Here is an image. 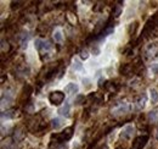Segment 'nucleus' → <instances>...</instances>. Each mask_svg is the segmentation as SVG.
Masks as SVG:
<instances>
[{"mask_svg": "<svg viewBox=\"0 0 158 149\" xmlns=\"http://www.w3.org/2000/svg\"><path fill=\"white\" fill-rule=\"evenodd\" d=\"M72 136H73V127H67V129H65L62 132L52 135L51 138L55 140L56 143H65V142L70 141V140L72 138Z\"/></svg>", "mask_w": 158, "mask_h": 149, "instance_id": "f257e3e1", "label": "nucleus"}, {"mask_svg": "<svg viewBox=\"0 0 158 149\" xmlns=\"http://www.w3.org/2000/svg\"><path fill=\"white\" fill-rule=\"evenodd\" d=\"M49 102L52 105H55V106L61 105L65 102V93L62 91H52V92H50V94H49Z\"/></svg>", "mask_w": 158, "mask_h": 149, "instance_id": "f03ea898", "label": "nucleus"}, {"mask_svg": "<svg viewBox=\"0 0 158 149\" xmlns=\"http://www.w3.org/2000/svg\"><path fill=\"white\" fill-rule=\"evenodd\" d=\"M149 142V136H139L136 137L134 141H133V144H131V149H144L145 146Z\"/></svg>", "mask_w": 158, "mask_h": 149, "instance_id": "7ed1b4c3", "label": "nucleus"}, {"mask_svg": "<svg viewBox=\"0 0 158 149\" xmlns=\"http://www.w3.org/2000/svg\"><path fill=\"white\" fill-rule=\"evenodd\" d=\"M134 133H135V127L133 125H127L120 132V138L122 140H130Z\"/></svg>", "mask_w": 158, "mask_h": 149, "instance_id": "20e7f679", "label": "nucleus"}, {"mask_svg": "<svg viewBox=\"0 0 158 149\" xmlns=\"http://www.w3.org/2000/svg\"><path fill=\"white\" fill-rule=\"evenodd\" d=\"M128 110H129V106H128V104H127V103H124V104H120L119 106L114 108V109L112 110V114H113L114 116H120V115L127 114V113H128Z\"/></svg>", "mask_w": 158, "mask_h": 149, "instance_id": "39448f33", "label": "nucleus"}, {"mask_svg": "<svg viewBox=\"0 0 158 149\" xmlns=\"http://www.w3.org/2000/svg\"><path fill=\"white\" fill-rule=\"evenodd\" d=\"M131 72H134V66L131 64H123V65H120V67H119V73L120 75L128 76Z\"/></svg>", "mask_w": 158, "mask_h": 149, "instance_id": "423d86ee", "label": "nucleus"}, {"mask_svg": "<svg viewBox=\"0 0 158 149\" xmlns=\"http://www.w3.org/2000/svg\"><path fill=\"white\" fill-rule=\"evenodd\" d=\"M79 91V87L77 83H73V82H71V83H68L66 87H65V92L67 93V94H74V93H78Z\"/></svg>", "mask_w": 158, "mask_h": 149, "instance_id": "0eeeda50", "label": "nucleus"}, {"mask_svg": "<svg viewBox=\"0 0 158 149\" xmlns=\"http://www.w3.org/2000/svg\"><path fill=\"white\" fill-rule=\"evenodd\" d=\"M63 125H65V121H63L61 117H55V119L51 120V127H52L54 130H59V129H61Z\"/></svg>", "mask_w": 158, "mask_h": 149, "instance_id": "6e6552de", "label": "nucleus"}, {"mask_svg": "<svg viewBox=\"0 0 158 149\" xmlns=\"http://www.w3.org/2000/svg\"><path fill=\"white\" fill-rule=\"evenodd\" d=\"M70 111H71V105L68 103H66L62 108H60L59 114L62 115V116H65V117H70Z\"/></svg>", "mask_w": 158, "mask_h": 149, "instance_id": "1a4fd4ad", "label": "nucleus"}, {"mask_svg": "<svg viewBox=\"0 0 158 149\" xmlns=\"http://www.w3.org/2000/svg\"><path fill=\"white\" fill-rule=\"evenodd\" d=\"M105 88H106L110 93H116V92L119 89V87H118L117 83H114V82H107V83L105 84Z\"/></svg>", "mask_w": 158, "mask_h": 149, "instance_id": "9d476101", "label": "nucleus"}, {"mask_svg": "<svg viewBox=\"0 0 158 149\" xmlns=\"http://www.w3.org/2000/svg\"><path fill=\"white\" fill-rule=\"evenodd\" d=\"M150 98H151V103H152V104H157L158 103V89L157 88H151V89H150Z\"/></svg>", "mask_w": 158, "mask_h": 149, "instance_id": "9b49d317", "label": "nucleus"}, {"mask_svg": "<svg viewBox=\"0 0 158 149\" xmlns=\"http://www.w3.org/2000/svg\"><path fill=\"white\" fill-rule=\"evenodd\" d=\"M12 117H13V110H6V111H2L1 113V120L2 121H5V119L6 120H10Z\"/></svg>", "mask_w": 158, "mask_h": 149, "instance_id": "f8f14e48", "label": "nucleus"}, {"mask_svg": "<svg viewBox=\"0 0 158 149\" xmlns=\"http://www.w3.org/2000/svg\"><path fill=\"white\" fill-rule=\"evenodd\" d=\"M90 98H92L95 103H101L103 100V95L101 93H99V92H95V93L90 94Z\"/></svg>", "mask_w": 158, "mask_h": 149, "instance_id": "ddd939ff", "label": "nucleus"}, {"mask_svg": "<svg viewBox=\"0 0 158 149\" xmlns=\"http://www.w3.org/2000/svg\"><path fill=\"white\" fill-rule=\"evenodd\" d=\"M73 70L74 71H81L83 70V64H81V61L77 59V58H74L73 59Z\"/></svg>", "mask_w": 158, "mask_h": 149, "instance_id": "4468645a", "label": "nucleus"}, {"mask_svg": "<svg viewBox=\"0 0 158 149\" xmlns=\"http://www.w3.org/2000/svg\"><path fill=\"white\" fill-rule=\"evenodd\" d=\"M54 39H55L56 43H62V42H63V35H62V32H61L60 29L55 31V33H54Z\"/></svg>", "mask_w": 158, "mask_h": 149, "instance_id": "2eb2a0df", "label": "nucleus"}, {"mask_svg": "<svg viewBox=\"0 0 158 149\" xmlns=\"http://www.w3.org/2000/svg\"><path fill=\"white\" fill-rule=\"evenodd\" d=\"M145 102H146V97L142 94V95H140L138 99H136V105H138V108L139 109H144V106H145Z\"/></svg>", "mask_w": 158, "mask_h": 149, "instance_id": "dca6fc26", "label": "nucleus"}, {"mask_svg": "<svg viewBox=\"0 0 158 149\" xmlns=\"http://www.w3.org/2000/svg\"><path fill=\"white\" fill-rule=\"evenodd\" d=\"M44 45H45V40H43V39H35L34 40V47H35L37 50H43Z\"/></svg>", "mask_w": 158, "mask_h": 149, "instance_id": "f3484780", "label": "nucleus"}, {"mask_svg": "<svg viewBox=\"0 0 158 149\" xmlns=\"http://www.w3.org/2000/svg\"><path fill=\"white\" fill-rule=\"evenodd\" d=\"M22 137H23V132H22V129H17V130L15 131V136H13L15 141H20V140H21Z\"/></svg>", "mask_w": 158, "mask_h": 149, "instance_id": "a211bd4d", "label": "nucleus"}, {"mask_svg": "<svg viewBox=\"0 0 158 149\" xmlns=\"http://www.w3.org/2000/svg\"><path fill=\"white\" fill-rule=\"evenodd\" d=\"M138 27H139V23H138V22H134V23H131V24L129 26V34H134V33L136 32Z\"/></svg>", "mask_w": 158, "mask_h": 149, "instance_id": "6ab92c4d", "label": "nucleus"}, {"mask_svg": "<svg viewBox=\"0 0 158 149\" xmlns=\"http://www.w3.org/2000/svg\"><path fill=\"white\" fill-rule=\"evenodd\" d=\"M79 56H80V59L86 60V59L89 58V54H88V51H86L85 49H83V50H80V51H79Z\"/></svg>", "mask_w": 158, "mask_h": 149, "instance_id": "aec40b11", "label": "nucleus"}, {"mask_svg": "<svg viewBox=\"0 0 158 149\" xmlns=\"http://www.w3.org/2000/svg\"><path fill=\"white\" fill-rule=\"evenodd\" d=\"M81 83H83V87H85V88H90L91 87V81L89 78H83Z\"/></svg>", "mask_w": 158, "mask_h": 149, "instance_id": "412c9836", "label": "nucleus"}, {"mask_svg": "<svg viewBox=\"0 0 158 149\" xmlns=\"http://www.w3.org/2000/svg\"><path fill=\"white\" fill-rule=\"evenodd\" d=\"M84 100H85V97L80 94V95H78V97L76 98L74 103H76V105H80V104H83V103H84Z\"/></svg>", "mask_w": 158, "mask_h": 149, "instance_id": "4be33fe9", "label": "nucleus"}, {"mask_svg": "<svg viewBox=\"0 0 158 149\" xmlns=\"http://www.w3.org/2000/svg\"><path fill=\"white\" fill-rule=\"evenodd\" d=\"M120 13H122V7H120L119 5H117V6H116V9H114L113 15H114V17H119V16H120Z\"/></svg>", "mask_w": 158, "mask_h": 149, "instance_id": "5701e85b", "label": "nucleus"}, {"mask_svg": "<svg viewBox=\"0 0 158 149\" xmlns=\"http://www.w3.org/2000/svg\"><path fill=\"white\" fill-rule=\"evenodd\" d=\"M20 4H23V2H22V1H12V2H11V9H12V10H17V9L21 6Z\"/></svg>", "mask_w": 158, "mask_h": 149, "instance_id": "b1692460", "label": "nucleus"}, {"mask_svg": "<svg viewBox=\"0 0 158 149\" xmlns=\"http://www.w3.org/2000/svg\"><path fill=\"white\" fill-rule=\"evenodd\" d=\"M91 51H92V54H94V55H99V54L101 53V50H100V48H99L97 45L92 47V50H91Z\"/></svg>", "mask_w": 158, "mask_h": 149, "instance_id": "393cba45", "label": "nucleus"}, {"mask_svg": "<svg viewBox=\"0 0 158 149\" xmlns=\"http://www.w3.org/2000/svg\"><path fill=\"white\" fill-rule=\"evenodd\" d=\"M151 71H152V73L158 75V64H153V65L151 66Z\"/></svg>", "mask_w": 158, "mask_h": 149, "instance_id": "a878e982", "label": "nucleus"}, {"mask_svg": "<svg viewBox=\"0 0 158 149\" xmlns=\"http://www.w3.org/2000/svg\"><path fill=\"white\" fill-rule=\"evenodd\" d=\"M2 99H5V98L2 97ZM6 102H7V104H11V102H12V98H6ZM1 105H2V106L5 105V100H1Z\"/></svg>", "mask_w": 158, "mask_h": 149, "instance_id": "bb28decb", "label": "nucleus"}, {"mask_svg": "<svg viewBox=\"0 0 158 149\" xmlns=\"http://www.w3.org/2000/svg\"><path fill=\"white\" fill-rule=\"evenodd\" d=\"M102 82H105V80L101 77V78L99 80V86H100V87H102Z\"/></svg>", "mask_w": 158, "mask_h": 149, "instance_id": "cd10ccee", "label": "nucleus"}, {"mask_svg": "<svg viewBox=\"0 0 158 149\" xmlns=\"http://www.w3.org/2000/svg\"><path fill=\"white\" fill-rule=\"evenodd\" d=\"M97 149H107V146H101V147H99Z\"/></svg>", "mask_w": 158, "mask_h": 149, "instance_id": "c85d7f7f", "label": "nucleus"}, {"mask_svg": "<svg viewBox=\"0 0 158 149\" xmlns=\"http://www.w3.org/2000/svg\"><path fill=\"white\" fill-rule=\"evenodd\" d=\"M116 149H124V148H123V147H117Z\"/></svg>", "mask_w": 158, "mask_h": 149, "instance_id": "c756f323", "label": "nucleus"}, {"mask_svg": "<svg viewBox=\"0 0 158 149\" xmlns=\"http://www.w3.org/2000/svg\"><path fill=\"white\" fill-rule=\"evenodd\" d=\"M156 137H157V140H158V132H157V135H156Z\"/></svg>", "mask_w": 158, "mask_h": 149, "instance_id": "7c9ffc66", "label": "nucleus"}]
</instances>
